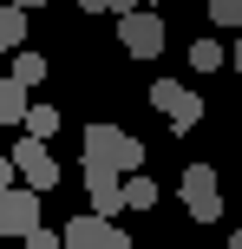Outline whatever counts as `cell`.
<instances>
[{"instance_id": "2", "label": "cell", "mask_w": 242, "mask_h": 249, "mask_svg": "<svg viewBox=\"0 0 242 249\" xmlns=\"http://www.w3.org/2000/svg\"><path fill=\"white\" fill-rule=\"evenodd\" d=\"M177 197H183V210H190V223H216V216H223L216 164H190V171H183V184H177Z\"/></svg>"}, {"instance_id": "10", "label": "cell", "mask_w": 242, "mask_h": 249, "mask_svg": "<svg viewBox=\"0 0 242 249\" xmlns=\"http://www.w3.org/2000/svg\"><path fill=\"white\" fill-rule=\"evenodd\" d=\"M26 112H33L26 86H20V79H0V124H26Z\"/></svg>"}, {"instance_id": "1", "label": "cell", "mask_w": 242, "mask_h": 249, "mask_svg": "<svg viewBox=\"0 0 242 249\" xmlns=\"http://www.w3.org/2000/svg\"><path fill=\"white\" fill-rule=\"evenodd\" d=\"M85 158H105L131 177V171H144V138L118 131V124H85Z\"/></svg>"}, {"instance_id": "13", "label": "cell", "mask_w": 242, "mask_h": 249, "mask_svg": "<svg viewBox=\"0 0 242 249\" xmlns=\"http://www.w3.org/2000/svg\"><path fill=\"white\" fill-rule=\"evenodd\" d=\"M151 203H157V184H151L144 171H131V177H125V210H151Z\"/></svg>"}, {"instance_id": "20", "label": "cell", "mask_w": 242, "mask_h": 249, "mask_svg": "<svg viewBox=\"0 0 242 249\" xmlns=\"http://www.w3.org/2000/svg\"><path fill=\"white\" fill-rule=\"evenodd\" d=\"M229 66H236V72H242V39H236V46H229Z\"/></svg>"}, {"instance_id": "4", "label": "cell", "mask_w": 242, "mask_h": 249, "mask_svg": "<svg viewBox=\"0 0 242 249\" xmlns=\"http://www.w3.org/2000/svg\"><path fill=\"white\" fill-rule=\"evenodd\" d=\"M118 39H125L131 59H157V53H164V13H157V7L125 13V20H118Z\"/></svg>"}, {"instance_id": "19", "label": "cell", "mask_w": 242, "mask_h": 249, "mask_svg": "<svg viewBox=\"0 0 242 249\" xmlns=\"http://www.w3.org/2000/svg\"><path fill=\"white\" fill-rule=\"evenodd\" d=\"M112 13H138V0H112Z\"/></svg>"}, {"instance_id": "11", "label": "cell", "mask_w": 242, "mask_h": 249, "mask_svg": "<svg viewBox=\"0 0 242 249\" xmlns=\"http://www.w3.org/2000/svg\"><path fill=\"white\" fill-rule=\"evenodd\" d=\"M216 66H229V46L223 39H196L190 46V72H216Z\"/></svg>"}, {"instance_id": "12", "label": "cell", "mask_w": 242, "mask_h": 249, "mask_svg": "<svg viewBox=\"0 0 242 249\" xmlns=\"http://www.w3.org/2000/svg\"><path fill=\"white\" fill-rule=\"evenodd\" d=\"M7 79H20V86L33 92L39 79H46V59H39V53H26V46H20V53H13V66H7Z\"/></svg>"}, {"instance_id": "6", "label": "cell", "mask_w": 242, "mask_h": 249, "mask_svg": "<svg viewBox=\"0 0 242 249\" xmlns=\"http://www.w3.org/2000/svg\"><path fill=\"white\" fill-rule=\"evenodd\" d=\"M39 230V190H26V184H13V190H0V236H33Z\"/></svg>"}, {"instance_id": "18", "label": "cell", "mask_w": 242, "mask_h": 249, "mask_svg": "<svg viewBox=\"0 0 242 249\" xmlns=\"http://www.w3.org/2000/svg\"><path fill=\"white\" fill-rule=\"evenodd\" d=\"M79 7H85V13H112V0H79Z\"/></svg>"}, {"instance_id": "17", "label": "cell", "mask_w": 242, "mask_h": 249, "mask_svg": "<svg viewBox=\"0 0 242 249\" xmlns=\"http://www.w3.org/2000/svg\"><path fill=\"white\" fill-rule=\"evenodd\" d=\"M13 177H20V164H13V158H0V190H13Z\"/></svg>"}, {"instance_id": "3", "label": "cell", "mask_w": 242, "mask_h": 249, "mask_svg": "<svg viewBox=\"0 0 242 249\" xmlns=\"http://www.w3.org/2000/svg\"><path fill=\"white\" fill-rule=\"evenodd\" d=\"M85 197H92V216H125V171L105 158H85Z\"/></svg>"}, {"instance_id": "22", "label": "cell", "mask_w": 242, "mask_h": 249, "mask_svg": "<svg viewBox=\"0 0 242 249\" xmlns=\"http://www.w3.org/2000/svg\"><path fill=\"white\" fill-rule=\"evenodd\" d=\"M229 249H242V230H236V236H229Z\"/></svg>"}, {"instance_id": "16", "label": "cell", "mask_w": 242, "mask_h": 249, "mask_svg": "<svg viewBox=\"0 0 242 249\" xmlns=\"http://www.w3.org/2000/svg\"><path fill=\"white\" fill-rule=\"evenodd\" d=\"M26 249H65V230H46V223H39L33 236H26Z\"/></svg>"}, {"instance_id": "5", "label": "cell", "mask_w": 242, "mask_h": 249, "mask_svg": "<svg viewBox=\"0 0 242 249\" xmlns=\"http://www.w3.org/2000/svg\"><path fill=\"white\" fill-rule=\"evenodd\" d=\"M13 164H20V184H26V190H39V197L59 184V164H52L46 138H20V144H13Z\"/></svg>"}, {"instance_id": "8", "label": "cell", "mask_w": 242, "mask_h": 249, "mask_svg": "<svg viewBox=\"0 0 242 249\" xmlns=\"http://www.w3.org/2000/svg\"><path fill=\"white\" fill-rule=\"evenodd\" d=\"M65 249H131V236L85 210V216H65Z\"/></svg>"}, {"instance_id": "21", "label": "cell", "mask_w": 242, "mask_h": 249, "mask_svg": "<svg viewBox=\"0 0 242 249\" xmlns=\"http://www.w3.org/2000/svg\"><path fill=\"white\" fill-rule=\"evenodd\" d=\"M13 7H26V13H33V7H46V0H13Z\"/></svg>"}, {"instance_id": "9", "label": "cell", "mask_w": 242, "mask_h": 249, "mask_svg": "<svg viewBox=\"0 0 242 249\" xmlns=\"http://www.w3.org/2000/svg\"><path fill=\"white\" fill-rule=\"evenodd\" d=\"M26 46V7H13V0H0V59L7 53Z\"/></svg>"}, {"instance_id": "15", "label": "cell", "mask_w": 242, "mask_h": 249, "mask_svg": "<svg viewBox=\"0 0 242 249\" xmlns=\"http://www.w3.org/2000/svg\"><path fill=\"white\" fill-rule=\"evenodd\" d=\"M210 20H216V26H236V33H242V0H210Z\"/></svg>"}, {"instance_id": "7", "label": "cell", "mask_w": 242, "mask_h": 249, "mask_svg": "<svg viewBox=\"0 0 242 249\" xmlns=\"http://www.w3.org/2000/svg\"><path fill=\"white\" fill-rule=\"evenodd\" d=\"M151 105L170 118V131H190V124L203 118V99H196L190 86H177V79H157V86H151Z\"/></svg>"}, {"instance_id": "14", "label": "cell", "mask_w": 242, "mask_h": 249, "mask_svg": "<svg viewBox=\"0 0 242 249\" xmlns=\"http://www.w3.org/2000/svg\"><path fill=\"white\" fill-rule=\"evenodd\" d=\"M59 131V105H33L26 112V138H52Z\"/></svg>"}]
</instances>
